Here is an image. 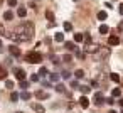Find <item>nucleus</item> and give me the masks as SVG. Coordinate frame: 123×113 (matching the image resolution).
<instances>
[{
    "label": "nucleus",
    "instance_id": "13",
    "mask_svg": "<svg viewBox=\"0 0 123 113\" xmlns=\"http://www.w3.org/2000/svg\"><path fill=\"white\" fill-rule=\"evenodd\" d=\"M64 47L69 49V51H76V44L74 42H64Z\"/></svg>",
    "mask_w": 123,
    "mask_h": 113
},
{
    "label": "nucleus",
    "instance_id": "14",
    "mask_svg": "<svg viewBox=\"0 0 123 113\" xmlns=\"http://www.w3.org/2000/svg\"><path fill=\"white\" fill-rule=\"evenodd\" d=\"M19 96H20V98H22V100H25V101H29V100H31V96H32V94H31V93H29V91H22V94H19Z\"/></svg>",
    "mask_w": 123,
    "mask_h": 113
},
{
    "label": "nucleus",
    "instance_id": "8",
    "mask_svg": "<svg viewBox=\"0 0 123 113\" xmlns=\"http://www.w3.org/2000/svg\"><path fill=\"white\" fill-rule=\"evenodd\" d=\"M79 105H81L83 108H88V106H89V100H88L86 96H81V98H79Z\"/></svg>",
    "mask_w": 123,
    "mask_h": 113
},
{
    "label": "nucleus",
    "instance_id": "10",
    "mask_svg": "<svg viewBox=\"0 0 123 113\" xmlns=\"http://www.w3.org/2000/svg\"><path fill=\"white\" fill-rule=\"evenodd\" d=\"M9 51H10V54H12V56H15V57H17V56H20V51H19V47H14V46H10V47H9Z\"/></svg>",
    "mask_w": 123,
    "mask_h": 113
},
{
    "label": "nucleus",
    "instance_id": "44",
    "mask_svg": "<svg viewBox=\"0 0 123 113\" xmlns=\"http://www.w3.org/2000/svg\"><path fill=\"white\" fill-rule=\"evenodd\" d=\"M74 2H79V0H74Z\"/></svg>",
    "mask_w": 123,
    "mask_h": 113
},
{
    "label": "nucleus",
    "instance_id": "9",
    "mask_svg": "<svg viewBox=\"0 0 123 113\" xmlns=\"http://www.w3.org/2000/svg\"><path fill=\"white\" fill-rule=\"evenodd\" d=\"M17 15L24 19V17L27 15V9H25V7H19V9H17Z\"/></svg>",
    "mask_w": 123,
    "mask_h": 113
},
{
    "label": "nucleus",
    "instance_id": "25",
    "mask_svg": "<svg viewBox=\"0 0 123 113\" xmlns=\"http://www.w3.org/2000/svg\"><path fill=\"white\" fill-rule=\"evenodd\" d=\"M110 78H111V81H115V83H118V81H120V76H118L116 73H113V74H111Z\"/></svg>",
    "mask_w": 123,
    "mask_h": 113
},
{
    "label": "nucleus",
    "instance_id": "17",
    "mask_svg": "<svg viewBox=\"0 0 123 113\" xmlns=\"http://www.w3.org/2000/svg\"><path fill=\"white\" fill-rule=\"evenodd\" d=\"M106 17H108V14H106L105 10H101V12H98V19H99V20H106Z\"/></svg>",
    "mask_w": 123,
    "mask_h": 113
},
{
    "label": "nucleus",
    "instance_id": "19",
    "mask_svg": "<svg viewBox=\"0 0 123 113\" xmlns=\"http://www.w3.org/2000/svg\"><path fill=\"white\" fill-rule=\"evenodd\" d=\"M83 41H84V44H86V47H88V46L91 44V36H89V34H84V39H83Z\"/></svg>",
    "mask_w": 123,
    "mask_h": 113
},
{
    "label": "nucleus",
    "instance_id": "11",
    "mask_svg": "<svg viewBox=\"0 0 123 113\" xmlns=\"http://www.w3.org/2000/svg\"><path fill=\"white\" fill-rule=\"evenodd\" d=\"M108 32H110V27H108L106 24L99 25V34H108Z\"/></svg>",
    "mask_w": 123,
    "mask_h": 113
},
{
    "label": "nucleus",
    "instance_id": "37",
    "mask_svg": "<svg viewBox=\"0 0 123 113\" xmlns=\"http://www.w3.org/2000/svg\"><path fill=\"white\" fill-rule=\"evenodd\" d=\"M69 76H71V74H69V73H68V71H64V73H62V78H66V79H68V78H69Z\"/></svg>",
    "mask_w": 123,
    "mask_h": 113
},
{
    "label": "nucleus",
    "instance_id": "32",
    "mask_svg": "<svg viewBox=\"0 0 123 113\" xmlns=\"http://www.w3.org/2000/svg\"><path fill=\"white\" fill-rule=\"evenodd\" d=\"M76 56H78L79 59H84V56H86V54H84V52H81V51H78V52H76Z\"/></svg>",
    "mask_w": 123,
    "mask_h": 113
},
{
    "label": "nucleus",
    "instance_id": "1",
    "mask_svg": "<svg viewBox=\"0 0 123 113\" xmlns=\"http://www.w3.org/2000/svg\"><path fill=\"white\" fill-rule=\"evenodd\" d=\"M32 36H34V25L32 24H24L17 29V34L14 36V39L24 42V41H29Z\"/></svg>",
    "mask_w": 123,
    "mask_h": 113
},
{
    "label": "nucleus",
    "instance_id": "2",
    "mask_svg": "<svg viewBox=\"0 0 123 113\" xmlns=\"http://www.w3.org/2000/svg\"><path fill=\"white\" fill-rule=\"evenodd\" d=\"M27 61H29V63H32V64L41 63V61H42V54H41V52H37V51H32V52H29V54H27Z\"/></svg>",
    "mask_w": 123,
    "mask_h": 113
},
{
    "label": "nucleus",
    "instance_id": "36",
    "mask_svg": "<svg viewBox=\"0 0 123 113\" xmlns=\"http://www.w3.org/2000/svg\"><path fill=\"white\" fill-rule=\"evenodd\" d=\"M105 101H106L108 105H113V103H115V100H113V98H108V100H105Z\"/></svg>",
    "mask_w": 123,
    "mask_h": 113
},
{
    "label": "nucleus",
    "instance_id": "27",
    "mask_svg": "<svg viewBox=\"0 0 123 113\" xmlns=\"http://www.w3.org/2000/svg\"><path fill=\"white\" fill-rule=\"evenodd\" d=\"M46 17H47L49 20H54V14H52L51 10H47V12H46Z\"/></svg>",
    "mask_w": 123,
    "mask_h": 113
},
{
    "label": "nucleus",
    "instance_id": "23",
    "mask_svg": "<svg viewBox=\"0 0 123 113\" xmlns=\"http://www.w3.org/2000/svg\"><path fill=\"white\" fill-rule=\"evenodd\" d=\"M62 61H64V63H71V61H73V56H71V54H66V56L62 57Z\"/></svg>",
    "mask_w": 123,
    "mask_h": 113
},
{
    "label": "nucleus",
    "instance_id": "38",
    "mask_svg": "<svg viewBox=\"0 0 123 113\" xmlns=\"http://www.w3.org/2000/svg\"><path fill=\"white\" fill-rule=\"evenodd\" d=\"M118 12H120V14H121V15H123V4H121V5H120V7H118Z\"/></svg>",
    "mask_w": 123,
    "mask_h": 113
},
{
    "label": "nucleus",
    "instance_id": "26",
    "mask_svg": "<svg viewBox=\"0 0 123 113\" xmlns=\"http://www.w3.org/2000/svg\"><path fill=\"white\" fill-rule=\"evenodd\" d=\"M19 86H20V88H22V89H25V88H27V86H29V81H25V79H22V81H20V84H19Z\"/></svg>",
    "mask_w": 123,
    "mask_h": 113
},
{
    "label": "nucleus",
    "instance_id": "30",
    "mask_svg": "<svg viewBox=\"0 0 123 113\" xmlns=\"http://www.w3.org/2000/svg\"><path fill=\"white\" fill-rule=\"evenodd\" d=\"M51 81H59V74H51Z\"/></svg>",
    "mask_w": 123,
    "mask_h": 113
},
{
    "label": "nucleus",
    "instance_id": "35",
    "mask_svg": "<svg viewBox=\"0 0 123 113\" xmlns=\"http://www.w3.org/2000/svg\"><path fill=\"white\" fill-rule=\"evenodd\" d=\"M31 79H32V81H39V74H32Z\"/></svg>",
    "mask_w": 123,
    "mask_h": 113
},
{
    "label": "nucleus",
    "instance_id": "4",
    "mask_svg": "<svg viewBox=\"0 0 123 113\" xmlns=\"http://www.w3.org/2000/svg\"><path fill=\"white\" fill-rule=\"evenodd\" d=\"M93 103H94V105H98V106H99V105H103V103H105L103 94H101V93H94V100H93Z\"/></svg>",
    "mask_w": 123,
    "mask_h": 113
},
{
    "label": "nucleus",
    "instance_id": "29",
    "mask_svg": "<svg viewBox=\"0 0 123 113\" xmlns=\"http://www.w3.org/2000/svg\"><path fill=\"white\" fill-rule=\"evenodd\" d=\"M19 98H20V96H19L17 93H12V94H10V100H12V101H17Z\"/></svg>",
    "mask_w": 123,
    "mask_h": 113
},
{
    "label": "nucleus",
    "instance_id": "28",
    "mask_svg": "<svg viewBox=\"0 0 123 113\" xmlns=\"http://www.w3.org/2000/svg\"><path fill=\"white\" fill-rule=\"evenodd\" d=\"M5 86H7V88H14V81H10V79H5Z\"/></svg>",
    "mask_w": 123,
    "mask_h": 113
},
{
    "label": "nucleus",
    "instance_id": "16",
    "mask_svg": "<svg viewBox=\"0 0 123 113\" xmlns=\"http://www.w3.org/2000/svg\"><path fill=\"white\" fill-rule=\"evenodd\" d=\"M0 79H7V71L2 66H0Z\"/></svg>",
    "mask_w": 123,
    "mask_h": 113
},
{
    "label": "nucleus",
    "instance_id": "39",
    "mask_svg": "<svg viewBox=\"0 0 123 113\" xmlns=\"http://www.w3.org/2000/svg\"><path fill=\"white\" fill-rule=\"evenodd\" d=\"M118 103H120V106H121V108H123V98H121V100H120V101H118Z\"/></svg>",
    "mask_w": 123,
    "mask_h": 113
},
{
    "label": "nucleus",
    "instance_id": "40",
    "mask_svg": "<svg viewBox=\"0 0 123 113\" xmlns=\"http://www.w3.org/2000/svg\"><path fill=\"white\" fill-rule=\"evenodd\" d=\"M4 32V27H2V24H0V34H2Z\"/></svg>",
    "mask_w": 123,
    "mask_h": 113
},
{
    "label": "nucleus",
    "instance_id": "42",
    "mask_svg": "<svg viewBox=\"0 0 123 113\" xmlns=\"http://www.w3.org/2000/svg\"><path fill=\"white\" fill-rule=\"evenodd\" d=\"M110 113H116V111H115V110H111V111H110Z\"/></svg>",
    "mask_w": 123,
    "mask_h": 113
},
{
    "label": "nucleus",
    "instance_id": "3",
    "mask_svg": "<svg viewBox=\"0 0 123 113\" xmlns=\"http://www.w3.org/2000/svg\"><path fill=\"white\" fill-rule=\"evenodd\" d=\"M14 73H15V78H17L19 81L25 79V71H24L22 68H15V69H14Z\"/></svg>",
    "mask_w": 123,
    "mask_h": 113
},
{
    "label": "nucleus",
    "instance_id": "20",
    "mask_svg": "<svg viewBox=\"0 0 123 113\" xmlns=\"http://www.w3.org/2000/svg\"><path fill=\"white\" fill-rule=\"evenodd\" d=\"M74 74H76V78H78V79H81V78L84 76V71H83V69H78V71H76Z\"/></svg>",
    "mask_w": 123,
    "mask_h": 113
},
{
    "label": "nucleus",
    "instance_id": "15",
    "mask_svg": "<svg viewBox=\"0 0 123 113\" xmlns=\"http://www.w3.org/2000/svg\"><path fill=\"white\" fill-rule=\"evenodd\" d=\"M4 19H5V20H12V19H14V12L7 10V12L4 14Z\"/></svg>",
    "mask_w": 123,
    "mask_h": 113
},
{
    "label": "nucleus",
    "instance_id": "22",
    "mask_svg": "<svg viewBox=\"0 0 123 113\" xmlns=\"http://www.w3.org/2000/svg\"><path fill=\"white\" fill-rule=\"evenodd\" d=\"M64 31H73V24L71 22H64Z\"/></svg>",
    "mask_w": 123,
    "mask_h": 113
},
{
    "label": "nucleus",
    "instance_id": "21",
    "mask_svg": "<svg viewBox=\"0 0 123 113\" xmlns=\"http://www.w3.org/2000/svg\"><path fill=\"white\" fill-rule=\"evenodd\" d=\"M111 94H113V98H116V96H120V94H121V89H120V88H115Z\"/></svg>",
    "mask_w": 123,
    "mask_h": 113
},
{
    "label": "nucleus",
    "instance_id": "43",
    "mask_svg": "<svg viewBox=\"0 0 123 113\" xmlns=\"http://www.w3.org/2000/svg\"><path fill=\"white\" fill-rule=\"evenodd\" d=\"M0 46H2V39H0Z\"/></svg>",
    "mask_w": 123,
    "mask_h": 113
},
{
    "label": "nucleus",
    "instance_id": "12",
    "mask_svg": "<svg viewBox=\"0 0 123 113\" xmlns=\"http://www.w3.org/2000/svg\"><path fill=\"white\" fill-rule=\"evenodd\" d=\"M54 41H56V42H64V34L57 32V34L54 36Z\"/></svg>",
    "mask_w": 123,
    "mask_h": 113
},
{
    "label": "nucleus",
    "instance_id": "18",
    "mask_svg": "<svg viewBox=\"0 0 123 113\" xmlns=\"http://www.w3.org/2000/svg\"><path fill=\"white\" fill-rule=\"evenodd\" d=\"M84 34H74V42H83Z\"/></svg>",
    "mask_w": 123,
    "mask_h": 113
},
{
    "label": "nucleus",
    "instance_id": "6",
    "mask_svg": "<svg viewBox=\"0 0 123 113\" xmlns=\"http://www.w3.org/2000/svg\"><path fill=\"white\" fill-rule=\"evenodd\" d=\"M36 96H37L39 100H47V98H49V93H46V91L39 89V91H36Z\"/></svg>",
    "mask_w": 123,
    "mask_h": 113
},
{
    "label": "nucleus",
    "instance_id": "5",
    "mask_svg": "<svg viewBox=\"0 0 123 113\" xmlns=\"http://www.w3.org/2000/svg\"><path fill=\"white\" fill-rule=\"evenodd\" d=\"M108 44H110V46H118V44H120V37H118V36H110Z\"/></svg>",
    "mask_w": 123,
    "mask_h": 113
},
{
    "label": "nucleus",
    "instance_id": "41",
    "mask_svg": "<svg viewBox=\"0 0 123 113\" xmlns=\"http://www.w3.org/2000/svg\"><path fill=\"white\" fill-rule=\"evenodd\" d=\"M120 29H123V22H121V24H120Z\"/></svg>",
    "mask_w": 123,
    "mask_h": 113
},
{
    "label": "nucleus",
    "instance_id": "7",
    "mask_svg": "<svg viewBox=\"0 0 123 113\" xmlns=\"http://www.w3.org/2000/svg\"><path fill=\"white\" fill-rule=\"evenodd\" d=\"M31 106H32V110H34V111H37V113H44V111H46V110H44V106H42V105H39V103H32Z\"/></svg>",
    "mask_w": 123,
    "mask_h": 113
},
{
    "label": "nucleus",
    "instance_id": "34",
    "mask_svg": "<svg viewBox=\"0 0 123 113\" xmlns=\"http://www.w3.org/2000/svg\"><path fill=\"white\" fill-rule=\"evenodd\" d=\"M9 5H10V7H15V5H17V0H9Z\"/></svg>",
    "mask_w": 123,
    "mask_h": 113
},
{
    "label": "nucleus",
    "instance_id": "24",
    "mask_svg": "<svg viewBox=\"0 0 123 113\" xmlns=\"http://www.w3.org/2000/svg\"><path fill=\"white\" fill-rule=\"evenodd\" d=\"M39 74H41L42 78H44V76H47V68H41V69H39Z\"/></svg>",
    "mask_w": 123,
    "mask_h": 113
},
{
    "label": "nucleus",
    "instance_id": "45",
    "mask_svg": "<svg viewBox=\"0 0 123 113\" xmlns=\"http://www.w3.org/2000/svg\"><path fill=\"white\" fill-rule=\"evenodd\" d=\"M121 113H123V110H121Z\"/></svg>",
    "mask_w": 123,
    "mask_h": 113
},
{
    "label": "nucleus",
    "instance_id": "33",
    "mask_svg": "<svg viewBox=\"0 0 123 113\" xmlns=\"http://www.w3.org/2000/svg\"><path fill=\"white\" fill-rule=\"evenodd\" d=\"M56 89H57L59 93H62V91H64V86H62V84H57V86H56Z\"/></svg>",
    "mask_w": 123,
    "mask_h": 113
},
{
    "label": "nucleus",
    "instance_id": "31",
    "mask_svg": "<svg viewBox=\"0 0 123 113\" xmlns=\"http://www.w3.org/2000/svg\"><path fill=\"white\" fill-rule=\"evenodd\" d=\"M79 89H81L83 93H89V89H91V88H89V86H81Z\"/></svg>",
    "mask_w": 123,
    "mask_h": 113
}]
</instances>
